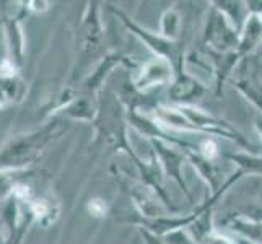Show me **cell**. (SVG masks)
<instances>
[{"mask_svg": "<svg viewBox=\"0 0 262 244\" xmlns=\"http://www.w3.org/2000/svg\"><path fill=\"white\" fill-rule=\"evenodd\" d=\"M64 130V122L56 121L31 134L18 135L0 150V166L20 169L39 157V153Z\"/></svg>", "mask_w": 262, "mask_h": 244, "instance_id": "cell-1", "label": "cell"}, {"mask_svg": "<svg viewBox=\"0 0 262 244\" xmlns=\"http://www.w3.org/2000/svg\"><path fill=\"white\" fill-rule=\"evenodd\" d=\"M25 83L15 75L0 77V107L20 103L25 96Z\"/></svg>", "mask_w": 262, "mask_h": 244, "instance_id": "cell-2", "label": "cell"}, {"mask_svg": "<svg viewBox=\"0 0 262 244\" xmlns=\"http://www.w3.org/2000/svg\"><path fill=\"white\" fill-rule=\"evenodd\" d=\"M202 151H204V155L207 158H213L216 155V145L212 140H209V142H205L202 145Z\"/></svg>", "mask_w": 262, "mask_h": 244, "instance_id": "cell-7", "label": "cell"}, {"mask_svg": "<svg viewBox=\"0 0 262 244\" xmlns=\"http://www.w3.org/2000/svg\"><path fill=\"white\" fill-rule=\"evenodd\" d=\"M88 210L92 212L95 216H103L106 213V205L103 204V201H98V198H95V201H90Z\"/></svg>", "mask_w": 262, "mask_h": 244, "instance_id": "cell-6", "label": "cell"}, {"mask_svg": "<svg viewBox=\"0 0 262 244\" xmlns=\"http://www.w3.org/2000/svg\"><path fill=\"white\" fill-rule=\"evenodd\" d=\"M93 8H90V18H86V21L83 25V49L88 54H95V51L98 49V44L99 39H101V28H99V21H98V16H96V4L92 5Z\"/></svg>", "mask_w": 262, "mask_h": 244, "instance_id": "cell-3", "label": "cell"}, {"mask_svg": "<svg viewBox=\"0 0 262 244\" xmlns=\"http://www.w3.org/2000/svg\"><path fill=\"white\" fill-rule=\"evenodd\" d=\"M93 104L90 99H77L70 106H67L64 109V116L74 117V119H93Z\"/></svg>", "mask_w": 262, "mask_h": 244, "instance_id": "cell-5", "label": "cell"}, {"mask_svg": "<svg viewBox=\"0 0 262 244\" xmlns=\"http://www.w3.org/2000/svg\"><path fill=\"white\" fill-rule=\"evenodd\" d=\"M7 36H8V46L12 52V62L20 64L21 54H23V34L20 30V16L10 18L7 21Z\"/></svg>", "mask_w": 262, "mask_h": 244, "instance_id": "cell-4", "label": "cell"}]
</instances>
